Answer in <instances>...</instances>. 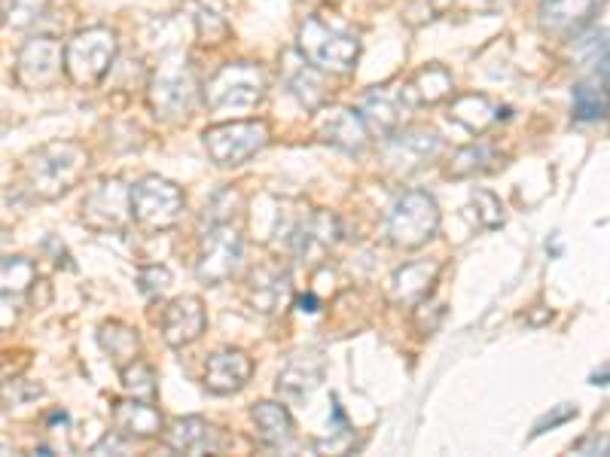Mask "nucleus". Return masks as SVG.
Segmentation results:
<instances>
[{
    "label": "nucleus",
    "instance_id": "1",
    "mask_svg": "<svg viewBox=\"0 0 610 457\" xmlns=\"http://www.w3.org/2000/svg\"><path fill=\"white\" fill-rule=\"evenodd\" d=\"M89 168V153L74 141H55L37 153H31L22 168V183L34 199H58L65 196Z\"/></svg>",
    "mask_w": 610,
    "mask_h": 457
},
{
    "label": "nucleus",
    "instance_id": "2",
    "mask_svg": "<svg viewBox=\"0 0 610 457\" xmlns=\"http://www.w3.org/2000/svg\"><path fill=\"white\" fill-rule=\"evenodd\" d=\"M299 55L318 70L348 74L361 58V41L324 22L321 15H306V22L299 25Z\"/></svg>",
    "mask_w": 610,
    "mask_h": 457
},
{
    "label": "nucleus",
    "instance_id": "3",
    "mask_svg": "<svg viewBox=\"0 0 610 457\" xmlns=\"http://www.w3.org/2000/svg\"><path fill=\"white\" fill-rule=\"evenodd\" d=\"M149 110L156 113V120L180 122L190 116L199 104V80L192 74L190 62L184 55L165 58L156 77L149 82Z\"/></svg>",
    "mask_w": 610,
    "mask_h": 457
},
{
    "label": "nucleus",
    "instance_id": "4",
    "mask_svg": "<svg viewBox=\"0 0 610 457\" xmlns=\"http://www.w3.org/2000/svg\"><path fill=\"white\" fill-rule=\"evenodd\" d=\"M266 94V74L251 62H235L208 80L204 86V104L214 113H247L263 101Z\"/></svg>",
    "mask_w": 610,
    "mask_h": 457
},
{
    "label": "nucleus",
    "instance_id": "5",
    "mask_svg": "<svg viewBox=\"0 0 610 457\" xmlns=\"http://www.w3.org/2000/svg\"><path fill=\"white\" fill-rule=\"evenodd\" d=\"M440 228V208H436L431 192L421 189H409L397 202H393L391 214H388V235L397 247H421L431 242Z\"/></svg>",
    "mask_w": 610,
    "mask_h": 457
},
{
    "label": "nucleus",
    "instance_id": "6",
    "mask_svg": "<svg viewBox=\"0 0 610 457\" xmlns=\"http://www.w3.org/2000/svg\"><path fill=\"white\" fill-rule=\"evenodd\" d=\"M184 214V192L171 180L147 175L129 189V216L147 228H171Z\"/></svg>",
    "mask_w": 610,
    "mask_h": 457
},
{
    "label": "nucleus",
    "instance_id": "7",
    "mask_svg": "<svg viewBox=\"0 0 610 457\" xmlns=\"http://www.w3.org/2000/svg\"><path fill=\"white\" fill-rule=\"evenodd\" d=\"M208 156L223 165V168H235L254 159L257 153L266 149L269 144V125L263 120H242V122H223L214 125L202 135Z\"/></svg>",
    "mask_w": 610,
    "mask_h": 457
},
{
    "label": "nucleus",
    "instance_id": "8",
    "mask_svg": "<svg viewBox=\"0 0 610 457\" xmlns=\"http://www.w3.org/2000/svg\"><path fill=\"white\" fill-rule=\"evenodd\" d=\"M117 58V34L110 27H86L65 46V70L77 86L98 82Z\"/></svg>",
    "mask_w": 610,
    "mask_h": 457
},
{
    "label": "nucleus",
    "instance_id": "9",
    "mask_svg": "<svg viewBox=\"0 0 610 457\" xmlns=\"http://www.w3.org/2000/svg\"><path fill=\"white\" fill-rule=\"evenodd\" d=\"M244 259V242L239 235V228H232L230 223H214V226L204 232L202 250L196 259V275L199 281L208 287H218L226 283L242 269Z\"/></svg>",
    "mask_w": 610,
    "mask_h": 457
},
{
    "label": "nucleus",
    "instance_id": "10",
    "mask_svg": "<svg viewBox=\"0 0 610 457\" xmlns=\"http://www.w3.org/2000/svg\"><path fill=\"white\" fill-rule=\"evenodd\" d=\"M65 70V49L53 37H34L22 46L15 62V80L25 89H49Z\"/></svg>",
    "mask_w": 610,
    "mask_h": 457
},
{
    "label": "nucleus",
    "instance_id": "11",
    "mask_svg": "<svg viewBox=\"0 0 610 457\" xmlns=\"http://www.w3.org/2000/svg\"><path fill=\"white\" fill-rule=\"evenodd\" d=\"M412 108H415V98L409 92V86H403V89L381 86V89H373V92L366 94L361 116H364L366 129H376V132L391 135V132H397L403 125V116Z\"/></svg>",
    "mask_w": 610,
    "mask_h": 457
},
{
    "label": "nucleus",
    "instance_id": "12",
    "mask_svg": "<svg viewBox=\"0 0 610 457\" xmlns=\"http://www.w3.org/2000/svg\"><path fill=\"white\" fill-rule=\"evenodd\" d=\"M318 137L342 153H364L369 144V129H366L361 110L330 108L321 110L318 116Z\"/></svg>",
    "mask_w": 610,
    "mask_h": 457
},
{
    "label": "nucleus",
    "instance_id": "13",
    "mask_svg": "<svg viewBox=\"0 0 610 457\" xmlns=\"http://www.w3.org/2000/svg\"><path fill=\"white\" fill-rule=\"evenodd\" d=\"M82 220L92 228H120L129 220V189L122 180H101L82 202Z\"/></svg>",
    "mask_w": 610,
    "mask_h": 457
},
{
    "label": "nucleus",
    "instance_id": "14",
    "mask_svg": "<svg viewBox=\"0 0 610 457\" xmlns=\"http://www.w3.org/2000/svg\"><path fill=\"white\" fill-rule=\"evenodd\" d=\"M443 147V141L436 132L428 129H407V132H391L385 144V161L397 171H412L421 168L428 159H434Z\"/></svg>",
    "mask_w": 610,
    "mask_h": 457
},
{
    "label": "nucleus",
    "instance_id": "15",
    "mask_svg": "<svg viewBox=\"0 0 610 457\" xmlns=\"http://www.w3.org/2000/svg\"><path fill=\"white\" fill-rule=\"evenodd\" d=\"M204 305L199 297H180L163 311V336L171 348H187L204 333Z\"/></svg>",
    "mask_w": 610,
    "mask_h": 457
},
{
    "label": "nucleus",
    "instance_id": "16",
    "mask_svg": "<svg viewBox=\"0 0 610 457\" xmlns=\"http://www.w3.org/2000/svg\"><path fill=\"white\" fill-rule=\"evenodd\" d=\"M251 376H254V360L239 348H223L208 360L204 388L218 397H230V393H239L251 381Z\"/></svg>",
    "mask_w": 610,
    "mask_h": 457
},
{
    "label": "nucleus",
    "instance_id": "17",
    "mask_svg": "<svg viewBox=\"0 0 610 457\" xmlns=\"http://www.w3.org/2000/svg\"><path fill=\"white\" fill-rule=\"evenodd\" d=\"M436 275H440V263H434V259L409 263L403 269L393 271L391 299L400 305H421L424 299L431 297Z\"/></svg>",
    "mask_w": 610,
    "mask_h": 457
},
{
    "label": "nucleus",
    "instance_id": "18",
    "mask_svg": "<svg viewBox=\"0 0 610 457\" xmlns=\"http://www.w3.org/2000/svg\"><path fill=\"white\" fill-rule=\"evenodd\" d=\"M290 297H293V287H290V275L285 269L263 266V269L251 275V305L259 314H278V311H285Z\"/></svg>",
    "mask_w": 610,
    "mask_h": 457
},
{
    "label": "nucleus",
    "instance_id": "19",
    "mask_svg": "<svg viewBox=\"0 0 610 457\" xmlns=\"http://www.w3.org/2000/svg\"><path fill=\"white\" fill-rule=\"evenodd\" d=\"M598 0H541V25L553 34H577L596 15Z\"/></svg>",
    "mask_w": 610,
    "mask_h": 457
},
{
    "label": "nucleus",
    "instance_id": "20",
    "mask_svg": "<svg viewBox=\"0 0 610 457\" xmlns=\"http://www.w3.org/2000/svg\"><path fill=\"white\" fill-rule=\"evenodd\" d=\"M113 424H117L120 436L149 439V436H159V431H163V415L147 400H120L113 405Z\"/></svg>",
    "mask_w": 610,
    "mask_h": 457
},
{
    "label": "nucleus",
    "instance_id": "21",
    "mask_svg": "<svg viewBox=\"0 0 610 457\" xmlns=\"http://www.w3.org/2000/svg\"><path fill=\"white\" fill-rule=\"evenodd\" d=\"M165 445L177 455H208L218 448V433L204 417H177L165 433Z\"/></svg>",
    "mask_w": 610,
    "mask_h": 457
},
{
    "label": "nucleus",
    "instance_id": "22",
    "mask_svg": "<svg viewBox=\"0 0 610 457\" xmlns=\"http://www.w3.org/2000/svg\"><path fill=\"white\" fill-rule=\"evenodd\" d=\"M321 378H324V360L318 354H302L278 376V393L287 400H302L321 384Z\"/></svg>",
    "mask_w": 610,
    "mask_h": 457
},
{
    "label": "nucleus",
    "instance_id": "23",
    "mask_svg": "<svg viewBox=\"0 0 610 457\" xmlns=\"http://www.w3.org/2000/svg\"><path fill=\"white\" fill-rule=\"evenodd\" d=\"M448 120L458 122L470 135H479V132H486L488 125L498 120V108L488 101L486 94H462V98L452 101Z\"/></svg>",
    "mask_w": 610,
    "mask_h": 457
},
{
    "label": "nucleus",
    "instance_id": "24",
    "mask_svg": "<svg viewBox=\"0 0 610 457\" xmlns=\"http://www.w3.org/2000/svg\"><path fill=\"white\" fill-rule=\"evenodd\" d=\"M251 417L266 445H287L293 439V417L281 403H257L251 409Z\"/></svg>",
    "mask_w": 610,
    "mask_h": 457
},
{
    "label": "nucleus",
    "instance_id": "25",
    "mask_svg": "<svg viewBox=\"0 0 610 457\" xmlns=\"http://www.w3.org/2000/svg\"><path fill=\"white\" fill-rule=\"evenodd\" d=\"M98 345L104 348V354H110V360L120 366V369L125 364H132L137 354H141V336H137L132 326H125V323L120 321L101 323V330H98Z\"/></svg>",
    "mask_w": 610,
    "mask_h": 457
},
{
    "label": "nucleus",
    "instance_id": "26",
    "mask_svg": "<svg viewBox=\"0 0 610 457\" xmlns=\"http://www.w3.org/2000/svg\"><path fill=\"white\" fill-rule=\"evenodd\" d=\"M287 86H290V92L297 94L299 104L306 110H321L326 101V89H324V77H321V70L309 65L306 58L293 65V68H287Z\"/></svg>",
    "mask_w": 610,
    "mask_h": 457
},
{
    "label": "nucleus",
    "instance_id": "27",
    "mask_svg": "<svg viewBox=\"0 0 610 457\" xmlns=\"http://www.w3.org/2000/svg\"><path fill=\"white\" fill-rule=\"evenodd\" d=\"M37 281V266L25 256H3L0 259V297H22Z\"/></svg>",
    "mask_w": 610,
    "mask_h": 457
},
{
    "label": "nucleus",
    "instance_id": "28",
    "mask_svg": "<svg viewBox=\"0 0 610 457\" xmlns=\"http://www.w3.org/2000/svg\"><path fill=\"white\" fill-rule=\"evenodd\" d=\"M452 74H448L443 65H428V68H421L415 74V80L409 86V92L415 98V104H436V101H443L452 94Z\"/></svg>",
    "mask_w": 610,
    "mask_h": 457
},
{
    "label": "nucleus",
    "instance_id": "29",
    "mask_svg": "<svg viewBox=\"0 0 610 457\" xmlns=\"http://www.w3.org/2000/svg\"><path fill=\"white\" fill-rule=\"evenodd\" d=\"M605 86L608 82H601V86H592V82L574 86V94H570V113H574V120H605V113H608V92H605Z\"/></svg>",
    "mask_w": 610,
    "mask_h": 457
},
{
    "label": "nucleus",
    "instance_id": "30",
    "mask_svg": "<svg viewBox=\"0 0 610 457\" xmlns=\"http://www.w3.org/2000/svg\"><path fill=\"white\" fill-rule=\"evenodd\" d=\"M495 161V149L488 144H476V147H464L455 153V159L448 165V177H474V175H486Z\"/></svg>",
    "mask_w": 610,
    "mask_h": 457
},
{
    "label": "nucleus",
    "instance_id": "31",
    "mask_svg": "<svg viewBox=\"0 0 610 457\" xmlns=\"http://www.w3.org/2000/svg\"><path fill=\"white\" fill-rule=\"evenodd\" d=\"M574 58L584 65V68H589V65H598V68L608 74V41H605V31H586V34H574Z\"/></svg>",
    "mask_w": 610,
    "mask_h": 457
},
{
    "label": "nucleus",
    "instance_id": "32",
    "mask_svg": "<svg viewBox=\"0 0 610 457\" xmlns=\"http://www.w3.org/2000/svg\"><path fill=\"white\" fill-rule=\"evenodd\" d=\"M122 388L129 390L135 400L153 403V400H156V372H153V366L137 360V357L132 364L122 366Z\"/></svg>",
    "mask_w": 610,
    "mask_h": 457
},
{
    "label": "nucleus",
    "instance_id": "33",
    "mask_svg": "<svg viewBox=\"0 0 610 457\" xmlns=\"http://www.w3.org/2000/svg\"><path fill=\"white\" fill-rule=\"evenodd\" d=\"M49 10V0H3V25L13 31L37 25Z\"/></svg>",
    "mask_w": 610,
    "mask_h": 457
},
{
    "label": "nucleus",
    "instance_id": "34",
    "mask_svg": "<svg viewBox=\"0 0 610 457\" xmlns=\"http://www.w3.org/2000/svg\"><path fill=\"white\" fill-rule=\"evenodd\" d=\"M196 34H199V41L202 43L218 46V43H223L230 37V25H226V19L214 13V10L196 7Z\"/></svg>",
    "mask_w": 610,
    "mask_h": 457
},
{
    "label": "nucleus",
    "instance_id": "35",
    "mask_svg": "<svg viewBox=\"0 0 610 457\" xmlns=\"http://www.w3.org/2000/svg\"><path fill=\"white\" fill-rule=\"evenodd\" d=\"M43 397V384L25 381V378H13V381H3L0 388V403L3 405H25L31 400Z\"/></svg>",
    "mask_w": 610,
    "mask_h": 457
},
{
    "label": "nucleus",
    "instance_id": "36",
    "mask_svg": "<svg viewBox=\"0 0 610 457\" xmlns=\"http://www.w3.org/2000/svg\"><path fill=\"white\" fill-rule=\"evenodd\" d=\"M474 204L479 211V223L486 228H498L503 226V204L498 196H491L486 189H476L474 192Z\"/></svg>",
    "mask_w": 610,
    "mask_h": 457
},
{
    "label": "nucleus",
    "instance_id": "37",
    "mask_svg": "<svg viewBox=\"0 0 610 457\" xmlns=\"http://www.w3.org/2000/svg\"><path fill=\"white\" fill-rule=\"evenodd\" d=\"M137 283H141V293L147 299L165 297L168 287H171V271L165 269V266H149V269L137 275Z\"/></svg>",
    "mask_w": 610,
    "mask_h": 457
},
{
    "label": "nucleus",
    "instance_id": "38",
    "mask_svg": "<svg viewBox=\"0 0 610 457\" xmlns=\"http://www.w3.org/2000/svg\"><path fill=\"white\" fill-rule=\"evenodd\" d=\"M570 417H577V405H568V403H562V405H556L553 412H546V415L534 424V436H541V433H546V431H553V427H558V424H568Z\"/></svg>",
    "mask_w": 610,
    "mask_h": 457
},
{
    "label": "nucleus",
    "instance_id": "39",
    "mask_svg": "<svg viewBox=\"0 0 610 457\" xmlns=\"http://www.w3.org/2000/svg\"><path fill=\"white\" fill-rule=\"evenodd\" d=\"M15 317H19V314H15L10 297H0V333H7L15 323Z\"/></svg>",
    "mask_w": 610,
    "mask_h": 457
},
{
    "label": "nucleus",
    "instance_id": "40",
    "mask_svg": "<svg viewBox=\"0 0 610 457\" xmlns=\"http://www.w3.org/2000/svg\"><path fill=\"white\" fill-rule=\"evenodd\" d=\"M297 305L299 311H306V314H314V311L321 309V302H318V297H312V293H309V297H299Z\"/></svg>",
    "mask_w": 610,
    "mask_h": 457
}]
</instances>
